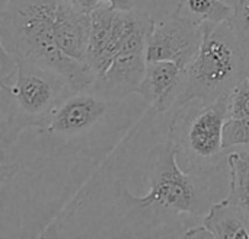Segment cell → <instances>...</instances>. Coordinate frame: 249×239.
<instances>
[{"mask_svg": "<svg viewBox=\"0 0 249 239\" xmlns=\"http://www.w3.org/2000/svg\"><path fill=\"white\" fill-rule=\"evenodd\" d=\"M149 191L142 196L117 190V215L124 226L125 237H156L158 228L185 225L201 221L212 207V190L207 183L210 172L184 171L178 164V150L168 139L156 145L147 156ZM168 237V234L165 232Z\"/></svg>", "mask_w": 249, "mask_h": 239, "instance_id": "6da1fadb", "label": "cell"}, {"mask_svg": "<svg viewBox=\"0 0 249 239\" xmlns=\"http://www.w3.org/2000/svg\"><path fill=\"white\" fill-rule=\"evenodd\" d=\"M58 0H7L0 7V47L13 57L31 58L60 73L73 91L90 86L96 74L66 55L54 35Z\"/></svg>", "mask_w": 249, "mask_h": 239, "instance_id": "7a4b0ae2", "label": "cell"}, {"mask_svg": "<svg viewBox=\"0 0 249 239\" xmlns=\"http://www.w3.org/2000/svg\"><path fill=\"white\" fill-rule=\"evenodd\" d=\"M13 58L15 69L0 76V145L3 158L7 147L16 143L23 130L44 127L61 101L74 92L55 70L31 58Z\"/></svg>", "mask_w": 249, "mask_h": 239, "instance_id": "3957f363", "label": "cell"}, {"mask_svg": "<svg viewBox=\"0 0 249 239\" xmlns=\"http://www.w3.org/2000/svg\"><path fill=\"white\" fill-rule=\"evenodd\" d=\"M248 76L249 42L235 34L229 22L204 23L198 53L185 67L175 110L193 99L207 104L231 95Z\"/></svg>", "mask_w": 249, "mask_h": 239, "instance_id": "277c9868", "label": "cell"}, {"mask_svg": "<svg viewBox=\"0 0 249 239\" xmlns=\"http://www.w3.org/2000/svg\"><path fill=\"white\" fill-rule=\"evenodd\" d=\"M231 95L213 102L193 99L172 111L168 136L178 158L184 156L188 171L212 172L220 165L223 152V127L229 118Z\"/></svg>", "mask_w": 249, "mask_h": 239, "instance_id": "5b68a950", "label": "cell"}, {"mask_svg": "<svg viewBox=\"0 0 249 239\" xmlns=\"http://www.w3.org/2000/svg\"><path fill=\"white\" fill-rule=\"evenodd\" d=\"M153 20L152 16L136 7L130 10L124 42L108 69L92 83L93 89L112 101L137 93L146 73V44Z\"/></svg>", "mask_w": 249, "mask_h": 239, "instance_id": "8992f818", "label": "cell"}, {"mask_svg": "<svg viewBox=\"0 0 249 239\" xmlns=\"http://www.w3.org/2000/svg\"><path fill=\"white\" fill-rule=\"evenodd\" d=\"M112 102L115 101L99 93L92 85L69 93L54 110L48 123L38 129L45 139L44 145L66 146L89 134L108 114Z\"/></svg>", "mask_w": 249, "mask_h": 239, "instance_id": "52a82bcc", "label": "cell"}, {"mask_svg": "<svg viewBox=\"0 0 249 239\" xmlns=\"http://www.w3.org/2000/svg\"><path fill=\"white\" fill-rule=\"evenodd\" d=\"M203 39V25L178 16L175 12L163 19H155L147 35V61H174L187 67L198 53Z\"/></svg>", "mask_w": 249, "mask_h": 239, "instance_id": "ba28073f", "label": "cell"}, {"mask_svg": "<svg viewBox=\"0 0 249 239\" xmlns=\"http://www.w3.org/2000/svg\"><path fill=\"white\" fill-rule=\"evenodd\" d=\"M184 77L185 69L174 61H147L137 95L159 114L174 111L182 91Z\"/></svg>", "mask_w": 249, "mask_h": 239, "instance_id": "9c48e42d", "label": "cell"}, {"mask_svg": "<svg viewBox=\"0 0 249 239\" xmlns=\"http://www.w3.org/2000/svg\"><path fill=\"white\" fill-rule=\"evenodd\" d=\"M92 18L83 13L67 0H58L54 35L60 50L73 60L86 63V53L89 47Z\"/></svg>", "mask_w": 249, "mask_h": 239, "instance_id": "30bf717a", "label": "cell"}, {"mask_svg": "<svg viewBox=\"0 0 249 239\" xmlns=\"http://www.w3.org/2000/svg\"><path fill=\"white\" fill-rule=\"evenodd\" d=\"M201 223L214 239H249V219L228 199L213 203Z\"/></svg>", "mask_w": 249, "mask_h": 239, "instance_id": "8fae6325", "label": "cell"}, {"mask_svg": "<svg viewBox=\"0 0 249 239\" xmlns=\"http://www.w3.org/2000/svg\"><path fill=\"white\" fill-rule=\"evenodd\" d=\"M115 12L117 10L112 9L108 3H104L90 13L92 26H90L89 47L86 53V64L93 70L96 76L102 70L104 53L111 37Z\"/></svg>", "mask_w": 249, "mask_h": 239, "instance_id": "7c38bea8", "label": "cell"}, {"mask_svg": "<svg viewBox=\"0 0 249 239\" xmlns=\"http://www.w3.org/2000/svg\"><path fill=\"white\" fill-rule=\"evenodd\" d=\"M174 12L197 25H204L229 22L233 7L222 0H179Z\"/></svg>", "mask_w": 249, "mask_h": 239, "instance_id": "4fadbf2b", "label": "cell"}, {"mask_svg": "<svg viewBox=\"0 0 249 239\" xmlns=\"http://www.w3.org/2000/svg\"><path fill=\"white\" fill-rule=\"evenodd\" d=\"M249 146V117L228 118L223 127V149Z\"/></svg>", "mask_w": 249, "mask_h": 239, "instance_id": "5bb4252c", "label": "cell"}, {"mask_svg": "<svg viewBox=\"0 0 249 239\" xmlns=\"http://www.w3.org/2000/svg\"><path fill=\"white\" fill-rule=\"evenodd\" d=\"M249 117V79L242 80L231 93L229 118Z\"/></svg>", "mask_w": 249, "mask_h": 239, "instance_id": "9a60e30c", "label": "cell"}, {"mask_svg": "<svg viewBox=\"0 0 249 239\" xmlns=\"http://www.w3.org/2000/svg\"><path fill=\"white\" fill-rule=\"evenodd\" d=\"M232 7L233 13L229 23L242 41L249 42V0H235Z\"/></svg>", "mask_w": 249, "mask_h": 239, "instance_id": "2e32d148", "label": "cell"}, {"mask_svg": "<svg viewBox=\"0 0 249 239\" xmlns=\"http://www.w3.org/2000/svg\"><path fill=\"white\" fill-rule=\"evenodd\" d=\"M184 238H213V235H212V232L201 223V225H194V226H191L190 229H187L185 231V234H184Z\"/></svg>", "mask_w": 249, "mask_h": 239, "instance_id": "e0dca14e", "label": "cell"}, {"mask_svg": "<svg viewBox=\"0 0 249 239\" xmlns=\"http://www.w3.org/2000/svg\"><path fill=\"white\" fill-rule=\"evenodd\" d=\"M115 10H131L136 7V0H102Z\"/></svg>", "mask_w": 249, "mask_h": 239, "instance_id": "ac0fdd59", "label": "cell"}, {"mask_svg": "<svg viewBox=\"0 0 249 239\" xmlns=\"http://www.w3.org/2000/svg\"><path fill=\"white\" fill-rule=\"evenodd\" d=\"M222 1H225V3H228V4H231V6H233V1H235V0H222Z\"/></svg>", "mask_w": 249, "mask_h": 239, "instance_id": "d6986e66", "label": "cell"}, {"mask_svg": "<svg viewBox=\"0 0 249 239\" xmlns=\"http://www.w3.org/2000/svg\"><path fill=\"white\" fill-rule=\"evenodd\" d=\"M6 3H7V0H0V7H1V6H4Z\"/></svg>", "mask_w": 249, "mask_h": 239, "instance_id": "ffe728a7", "label": "cell"}, {"mask_svg": "<svg viewBox=\"0 0 249 239\" xmlns=\"http://www.w3.org/2000/svg\"><path fill=\"white\" fill-rule=\"evenodd\" d=\"M248 79H249V76H248Z\"/></svg>", "mask_w": 249, "mask_h": 239, "instance_id": "44dd1931", "label": "cell"}]
</instances>
